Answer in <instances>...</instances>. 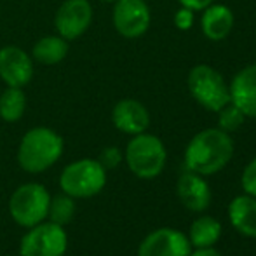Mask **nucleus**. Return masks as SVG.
Listing matches in <instances>:
<instances>
[{
    "label": "nucleus",
    "instance_id": "obj_1",
    "mask_svg": "<svg viewBox=\"0 0 256 256\" xmlns=\"http://www.w3.org/2000/svg\"><path fill=\"white\" fill-rule=\"evenodd\" d=\"M234 157V142L228 132L209 128L197 132L185 148V166L200 176L222 171Z\"/></svg>",
    "mask_w": 256,
    "mask_h": 256
},
{
    "label": "nucleus",
    "instance_id": "obj_2",
    "mask_svg": "<svg viewBox=\"0 0 256 256\" xmlns=\"http://www.w3.org/2000/svg\"><path fill=\"white\" fill-rule=\"evenodd\" d=\"M63 154V140L49 128H34L23 136L18 148V162L26 172H42Z\"/></svg>",
    "mask_w": 256,
    "mask_h": 256
},
{
    "label": "nucleus",
    "instance_id": "obj_3",
    "mask_svg": "<svg viewBox=\"0 0 256 256\" xmlns=\"http://www.w3.org/2000/svg\"><path fill=\"white\" fill-rule=\"evenodd\" d=\"M166 146L160 138L146 132L134 134L126 148V162L134 176L142 180H154L166 166Z\"/></svg>",
    "mask_w": 256,
    "mask_h": 256
},
{
    "label": "nucleus",
    "instance_id": "obj_4",
    "mask_svg": "<svg viewBox=\"0 0 256 256\" xmlns=\"http://www.w3.org/2000/svg\"><path fill=\"white\" fill-rule=\"evenodd\" d=\"M106 185V169L96 158H80L63 169L60 186L66 196L86 199L100 194Z\"/></svg>",
    "mask_w": 256,
    "mask_h": 256
},
{
    "label": "nucleus",
    "instance_id": "obj_5",
    "mask_svg": "<svg viewBox=\"0 0 256 256\" xmlns=\"http://www.w3.org/2000/svg\"><path fill=\"white\" fill-rule=\"evenodd\" d=\"M186 86L192 98L209 112L218 114L225 104L230 103L228 84L223 75L209 64L194 66L186 78Z\"/></svg>",
    "mask_w": 256,
    "mask_h": 256
},
{
    "label": "nucleus",
    "instance_id": "obj_6",
    "mask_svg": "<svg viewBox=\"0 0 256 256\" xmlns=\"http://www.w3.org/2000/svg\"><path fill=\"white\" fill-rule=\"evenodd\" d=\"M49 204H51V196L44 185L26 183L10 196L9 211L18 225L30 228L44 222L49 212Z\"/></svg>",
    "mask_w": 256,
    "mask_h": 256
},
{
    "label": "nucleus",
    "instance_id": "obj_7",
    "mask_svg": "<svg viewBox=\"0 0 256 256\" xmlns=\"http://www.w3.org/2000/svg\"><path fill=\"white\" fill-rule=\"evenodd\" d=\"M68 246V237L63 225L54 222H40L30 226L21 239V256H63Z\"/></svg>",
    "mask_w": 256,
    "mask_h": 256
},
{
    "label": "nucleus",
    "instance_id": "obj_8",
    "mask_svg": "<svg viewBox=\"0 0 256 256\" xmlns=\"http://www.w3.org/2000/svg\"><path fill=\"white\" fill-rule=\"evenodd\" d=\"M112 21L122 37L138 38L150 28L152 14L145 0H115Z\"/></svg>",
    "mask_w": 256,
    "mask_h": 256
},
{
    "label": "nucleus",
    "instance_id": "obj_9",
    "mask_svg": "<svg viewBox=\"0 0 256 256\" xmlns=\"http://www.w3.org/2000/svg\"><path fill=\"white\" fill-rule=\"evenodd\" d=\"M91 21L92 7L89 0H64L54 18V26L64 40H75L88 32Z\"/></svg>",
    "mask_w": 256,
    "mask_h": 256
},
{
    "label": "nucleus",
    "instance_id": "obj_10",
    "mask_svg": "<svg viewBox=\"0 0 256 256\" xmlns=\"http://www.w3.org/2000/svg\"><path fill=\"white\" fill-rule=\"evenodd\" d=\"M192 244L188 236L176 228H157L143 239L138 248V256H188Z\"/></svg>",
    "mask_w": 256,
    "mask_h": 256
},
{
    "label": "nucleus",
    "instance_id": "obj_11",
    "mask_svg": "<svg viewBox=\"0 0 256 256\" xmlns=\"http://www.w3.org/2000/svg\"><path fill=\"white\" fill-rule=\"evenodd\" d=\"M34 77V60L30 54L16 46L0 49V78L7 88H21L30 84Z\"/></svg>",
    "mask_w": 256,
    "mask_h": 256
},
{
    "label": "nucleus",
    "instance_id": "obj_12",
    "mask_svg": "<svg viewBox=\"0 0 256 256\" xmlns=\"http://www.w3.org/2000/svg\"><path fill=\"white\" fill-rule=\"evenodd\" d=\"M112 120L118 131L126 134H140L145 132L150 126V114L143 103L138 100H120L112 110Z\"/></svg>",
    "mask_w": 256,
    "mask_h": 256
},
{
    "label": "nucleus",
    "instance_id": "obj_13",
    "mask_svg": "<svg viewBox=\"0 0 256 256\" xmlns=\"http://www.w3.org/2000/svg\"><path fill=\"white\" fill-rule=\"evenodd\" d=\"M228 89L230 103L236 104L246 117L256 118V63L237 72Z\"/></svg>",
    "mask_w": 256,
    "mask_h": 256
},
{
    "label": "nucleus",
    "instance_id": "obj_14",
    "mask_svg": "<svg viewBox=\"0 0 256 256\" xmlns=\"http://www.w3.org/2000/svg\"><path fill=\"white\" fill-rule=\"evenodd\" d=\"M176 192L183 206L190 211L200 212L211 204V190H209L208 182L194 171H186L180 176Z\"/></svg>",
    "mask_w": 256,
    "mask_h": 256
},
{
    "label": "nucleus",
    "instance_id": "obj_15",
    "mask_svg": "<svg viewBox=\"0 0 256 256\" xmlns=\"http://www.w3.org/2000/svg\"><path fill=\"white\" fill-rule=\"evenodd\" d=\"M200 28L202 34L209 40H223L230 35L234 28V12L230 7L223 6V4H214L208 6L202 10V18H200Z\"/></svg>",
    "mask_w": 256,
    "mask_h": 256
},
{
    "label": "nucleus",
    "instance_id": "obj_16",
    "mask_svg": "<svg viewBox=\"0 0 256 256\" xmlns=\"http://www.w3.org/2000/svg\"><path fill=\"white\" fill-rule=\"evenodd\" d=\"M228 220L232 226L244 237H256V197L248 194L237 196L228 204Z\"/></svg>",
    "mask_w": 256,
    "mask_h": 256
},
{
    "label": "nucleus",
    "instance_id": "obj_17",
    "mask_svg": "<svg viewBox=\"0 0 256 256\" xmlns=\"http://www.w3.org/2000/svg\"><path fill=\"white\" fill-rule=\"evenodd\" d=\"M70 46L68 40H64L60 35H48L42 37L40 40L35 42L34 51H32V58L40 64H58L66 58Z\"/></svg>",
    "mask_w": 256,
    "mask_h": 256
},
{
    "label": "nucleus",
    "instance_id": "obj_18",
    "mask_svg": "<svg viewBox=\"0 0 256 256\" xmlns=\"http://www.w3.org/2000/svg\"><path fill=\"white\" fill-rule=\"evenodd\" d=\"M222 237V223L212 216H200L190 226L188 240L192 248H212Z\"/></svg>",
    "mask_w": 256,
    "mask_h": 256
},
{
    "label": "nucleus",
    "instance_id": "obj_19",
    "mask_svg": "<svg viewBox=\"0 0 256 256\" xmlns=\"http://www.w3.org/2000/svg\"><path fill=\"white\" fill-rule=\"evenodd\" d=\"M26 110V96L21 88H7L0 94V117L6 122H18Z\"/></svg>",
    "mask_w": 256,
    "mask_h": 256
},
{
    "label": "nucleus",
    "instance_id": "obj_20",
    "mask_svg": "<svg viewBox=\"0 0 256 256\" xmlns=\"http://www.w3.org/2000/svg\"><path fill=\"white\" fill-rule=\"evenodd\" d=\"M74 211H75L74 197L61 196V197H56V199H51L48 214L51 216V222L58 223V225H64V223H68L72 220Z\"/></svg>",
    "mask_w": 256,
    "mask_h": 256
},
{
    "label": "nucleus",
    "instance_id": "obj_21",
    "mask_svg": "<svg viewBox=\"0 0 256 256\" xmlns=\"http://www.w3.org/2000/svg\"><path fill=\"white\" fill-rule=\"evenodd\" d=\"M246 120V115L239 110L234 103H228L218 112V124L220 129L225 132L237 131Z\"/></svg>",
    "mask_w": 256,
    "mask_h": 256
},
{
    "label": "nucleus",
    "instance_id": "obj_22",
    "mask_svg": "<svg viewBox=\"0 0 256 256\" xmlns=\"http://www.w3.org/2000/svg\"><path fill=\"white\" fill-rule=\"evenodd\" d=\"M240 185L248 196L256 197V157L244 168L242 176H240Z\"/></svg>",
    "mask_w": 256,
    "mask_h": 256
},
{
    "label": "nucleus",
    "instance_id": "obj_23",
    "mask_svg": "<svg viewBox=\"0 0 256 256\" xmlns=\"http://www.w3.org/2000/svg\"><path fill=\"white\" fill-rule=\"evenodd\" d=\"M98 160H100V164H102L104 169H114V168H117V166L120 164L122 154H120V150H118L117 146H106V148L102 152V155H100Z\"/></svg>",
    "mask_w": 256,
    "mask_h": 256
},
{
    "label": "nucleus",
    "instance_id": "obj_24",
    "mask_svg": "<svg viewBox=\"0 0 256 256\" xmlns=\"http://www.w3.org/2000/svg\"><path fill=\"white\" fill-rule=\"evenodd\" d=\"M174 24L180 28V30H188L194 24V10L186 9V7H182V9L176 10L174 14Z\"/></svg>",
    "mask_w": 256,
    "mask_h": 256
},
{
    "label": "nucleus",
    "instance_id": "obj_25",
    "mask_svg": "<svg viewBox=\"0 0 256 256\" xmlns=\"http://www.w3.org/2000/svg\"><path fill=\"white\" fill-rule=\"evenodd\" d=\"M180 4H182V7H186V9L190 10H204L208 6H211L214 0H178Z\"/></svg>",
    "mask_w": 256,
    "mask_h": 256
},
{
    "label": "nucleus",
    "instance_id": "obj_26",
    "mask_svg": "<svg viewBox=\"0 0 256 256\" xmlns=\"http://www.w3.org/2000/svg\"><path fill=\"white\" fill-rule=\"evenodd\" d=\"M188 256H223L214 248H196V251H190Z\"/></svg>",
    "mask_w": 256,
    "mask_h": 256
},
{
    "label": "nucleus",
    "instance_id": "obj_27",
    "mask_svg": "<svg viewBox=\"0 0 256 256\" xmlns=\"http://www.w3.org/2000/svg\"><path fill=\"white\" fill-rule=\"evenodd\" d=\"M100 2H115V0H100Z\"/></svg>",
    "mask_w": 256,
    "mask_h": 256
}]
</instances>
